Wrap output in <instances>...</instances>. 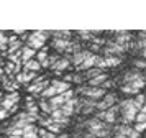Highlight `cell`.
Segmentation results:
<instances>
[{"label": "cell", "mask_w": 146, "mask_h": 138, "mask_svg": "<svg viewBox=\"0 0 146 138\" xmlns=\"http://www.w3.org/2000/svg\"><path fill=\"white\" fill-rule=\"evenodd\" d=\"M28 115H33V117L40 118V109H38V104L35 102V97H27L25 100V110Z\"/></svg>", "instance_id": "obj_15"}, {"label": "cell", "mask_w": 146, "mask_h": 138, "mask_svg": "<svg viewBox=\"0 0 146 138\" xmlns=\"http://www.w3.org/2000/svg\"><path fill=\"white\" fill-rule=\"evenodd\" d=\"M82 138H97V137H94V135H90V133H84Z\"/></svg>", "instance_id": "obj_32"}, {"label": "cell", "mask_w": 146, "mask_h": 138, "mask_svg": "<svg viewBox=\"0 0 146 138\" xmlns=\"http://www.w3.org/2000/svg\"><path fill=\"white\" fill-rule=\"evenodd\" d=\"M145 87V81H143V72L138 69H130L123 74L121 79V85L120 91L123 94H130V95H136L139 91Z\"/></svg>", "instance_id": "obj_1"}, {"label": "cell", "mask_w": 146, "mask_h": 138, "mask_svg": "<svg viewBox=\"0 0 146 138\" xmlns=\"http://www.w3.org/2000/svg\"><path fill=\"white\" fill-rule=\"evenodd\" d=\"M92 53L89 51V49H80V51L74 53V54H71V58H69V63L71 64H74V67H79L84 61H86L89 56H90Z\"/></svg>", "instance_id": "obj_11"}, {"label": "cell", "mask_w": 146, "mask_h": 138, "mask_svg": "<svg viewBox=\"0 0 146 138\" xmlns=\"http://www.w3.org/2000/svg\"><path fill=\"white\" fill-rule=\"evenodd\" d=\"M141 54H143V59H146V48L143 49V51H141Z\"/></svg>", "instance_id": "obj_35"}, {"label": "cell", "mask_w": 146, "mask_h": 138, "mask_svg": "<svg viewBox=\"0 0 146 138\" xmlns=\"http://www.w3.org/2000/svg\"><path fill=\"white\" fill-rule=\"evenodd\" d=\"M105 48H104V51H105L107 56H121L125 51H128L125 46H120L118 43H115L113 39H108L105 41Z\"/></svg>", "instance_id": "obj_8"}, {"label": "cell", "mask_w": 146, "mask_h": 138, "mask_svg": "<svg viewBox=\"0 0 146 138\" xmlns=\"http://www.w3.org/2000/svg\"><path fill=\"white\" fill-rule=\"evenodd\" d=\"M133 104H135V107H136L138 112H139V109L146 104V95H145V94H136L135 99H133Z\"/></svg>", "instance_id": "obj_24"}, {"label": "cell", "mask_w": 146, "mask_h": 138, "mask_svg": "<svg viewBox=\"0 0 146 138\" xmlns=\"http://www.w3.org/2000/svg\"><path fill=\"white\" fill-rule=\"evenodd\" d=\"M51 38L53 39H71L72 33L67 30H61V31H51Z\"/></svg>", "instance_id": "obj_23"}, {"label": "cell", "mask_w": 146, "mask_h": 138, "mask_svg": "<svg viewBox=\"0 0 146 138\" xmlns=\"http://www.w3.org/2000/svg\"><path fill=\"white\" fill-rule=\"evenodd\" d=\"M107 79H108V76H107V72H105V74H100V76H97V77H94V79H90V81H87L86 85H89V87H100V85L104 84Z\"/></svg>", "instance_id": "obj_20"}, {"label": "cell", "mask_w": 146, "mask_h": 138, "mask_svg": "<svg viewBox=\"0 0 146 138\" xmlns=\"http://www.w3.org/2000/svg\"><path fill=\"white\" fill-rule=\"evenodd\" d=\"M76 100H77V95H76L74 99H71L69 102H66L64 105H61V107H59L61 113H62L64 117L71 118L72 115H76Z\"/></svg>", "instance_id": "obj_13"}, {"label": "cell", "mask_w": 146, "mask_h": 138, "mask_svg": "<svg viewBox=\"0 0 146 138\" xmlns=\"http://www.w3.org/2000/svg\"><path fill=\"white\" fill-rule=\"evenodd\" d=\"M71 67V63H69V58H66V56H61L59 59H58V63L54 66H51V69H53V72L58 76V74H62V72L66 71V69H69Z\"/></svg>", "instance_id": "obj_14"}, {"label": "cell", "mask_w": 146, "mask_h": 138, "mask_svg": "<svg viewBox=\"0 0 146 138\" xmlns=\"http://www.w3.org/2000/svg\"><path fill=\"white\" fill-rule=\"evenodd\" d=\"M18 102H20V94H18V92H10V94H7L5 97L2 99L0 107L5 109V110H10L12 107L18 105Z\"/></svg>", "instance_id": "obj_9"}, {"label": "cell", "mask_w": 146, "mask_h": 138, "mask_svg": "<svg viewBox=\"0 0 146 138\" xmlns=\"http://www.w3.org/2000/svg\"><path fill=\"white\" fill-rule=\"evenodd\" d=\"M51 36V31H33L28 35L27 39V46L30 49H43L44 43L48 41V38Z\"/></svg>", "instance_id": "obj_3"}, {"label": "cell", "mask_w": 146, "mask_h": 138, "mask_svg": "<svg viewBox=\"0 0 146 138\" xmlns=\"http://www.w3.org/2000/svg\"><path fill=\"white\" fill-rule=\"evenodd\" d=\"M38 77L36 76V72H28V71H20L17 76L13 77V81L17 82V84L20 85V84H23V85H28V84H31L35 79Z\"/></svg>", "instance_id": "obj_10"}, {"label": "cell", "mask_w": 146, "mask_h": 138, "mask_svg": "<svg viewBox=\"0 0 146 138\" xmlns=\"http://www.w3.org/2000/svg\"><path fill=\"white\" fill-rule=\"evenodd\" d=\"M76 95H82V97L86 99H90V100H95V102H99L100 99L104 97L107 94V91L104 89H100V87H89V85H77L76 87V91H74Z\"/></svg>", "instance_id": "obj_4"}, {"label": "cell", "mask_w": 146, "mask_h": 138, "mask_svg": "<svg viewBox=\"0 0 146 138\" xmlns=\"http://www.w3.org/2000/svg\"><path fill=\"white\" fill-rule=\"evenodd\" d=\"M35 56H36L35 49H30L28 46H21V66L28 63L30 59H35Z\"/></svg>", "instance_id": "obj_19"}, {"label": "cell", "mask_w": 146, "mask_h": 138, "mask_svg": "<svg viewBox=\"0 0 146 138\" xmlns=\"http://www.w3.org/2000/svg\"><path fill=\"white\" fill-rule=\"evenodd\" d=\"M8 115H10V113H8V110H5V109H2V107H0V120H5Z\"/></svg>", "instance_id": "obj_31"}, {"label": "cell", "mask_w": 146, "mask_h": 138, "mask_svg": "<svg viewBox=\"0 0 146 138\" xmlns=\"http://www.w3.org/2000/svg\"><path fill=\"white\" fill-rule=\"evenodd\" d=\"M80 74H82L84 81H90V79L97 77V76H100V74H105V71H104V69H99V67H90V69L80 72Z\"/></svg>", "instance_id": "obj_18"}, {"label": "cell", "mask_w": 146, "mask_h": 138, "mask_svg": "<svg viewBox=\"0 0 146 138\" xmlns=\"http://www.w3.org/2000/svg\"><path fill=\"white\" fill-rule=\"evenodd\" d=\"M0 87H2V77H0Z\"/></svg>", "instance_id": "obj_37"}, {"label": "cell", "mask_w": 146, "mask_h": 138, "mask_svg": "<svg viewBox=\"0 0 146 138\" xmlns=\"http://www.w3.org/2000/svg\"><path fill=\"white\" fill-rule=\"evenodd\" d=\"M118 107H120V113H121V115L118 117L117 123L118 125H130L131 122H135V117H136V113H138V109L133 104V99H125V100H121Z\"/></svg>", "instance_id": "obj_2"}, {"label": "cell", "mask_w": 146, "mask_h": 138, "mask_svg": "<svg viewBox=\"0 0 146 138\" xmlns=\"http://www.w3.org/2000/svg\"><path fill=\"white\" fill-rule=\"evenodd\" d=\"M133 131L131 125H117L112 131V137L113 138H130Z\"/></svg>", "instance_id": "obj_12"}, {"label": "cell", "mask_w": 146, "mask_h": 138, "mask_svg": "<svg viewBox=\"0 0 146 138\" xmlns=\"http://www.w3.org/2000/svg\"><path fill=\"white\" fill-rule=\"evenodd\" d=\"M139 113H145V115H146V104L143 105V107H141V109H139Z\"/></svg>", "instance_id": "obj_33"}, {"label": "cell", "mask_w": 146, "mask_h": 138, "mask_svg": "<svg viewBox=\"0 0 146 138\" xmlns=\"http://www.w3.org/2000/svg\"><path fill=\"white\" fill-rule=\"evenodd\" d=\"M40 69H41V66L38 64L36 59H30L28 63L23 64V71H28V72H38Z\"/></svg>", "instance_id": "obj_22"}, {"label": "cell", "mask_w": 146, "mask_h": 138, "mask_svg": "<svg viewBox=\"0 0 146 138\" xmlns=\"http://www.w3.org/2000/svg\"><path fill=\"white\" fill-rule=\"evenodd\" d=\"M2 87H3V91H7L10 94V92H17L20 85L17 84L13 79H8L7 76H2Z\"/></svg>", "instance_id": "obj_16"}, {"label": "cell", "mask_w": 146, "mask_h": 138, "mask_svg": "<svg viewBox=\"0 0 146 138\" xmlns=\"http://www.w3.org/2000/svg\"><path fill=\"white\" fill-rule=\"evenodd\" d=\"M7 41H8V35L0 31V51H5L7 49Z\"/></svg>", "instance_id": "obj_28"}, {"label": "cell", "mask_w": 146, "mask_h": 138, "mask_svg": "<svg viewBox=\"0 0 146 138\" xmlns=\"http://www.w3.org/2000/svg\"><path fill=\"white\" fill-rule=\"evenodd\" d=\"M117 100H118V97H117L115 92H107L105 95L95 104V110L97 112L107 110V109H110V107H113V105H117Z\"/></svg>", "instance_id": "obj_7"}, {"label": "cell", "mask_w": 146, "mask_h": 138, "mask_svg": "<svg viewBox=\"0 0 146 138\" xmlns=\"http://www.w3.org/2000/svg\"><path fill=\"white\" fill-rule=\"evenodd\" d=\"M38 138H58V135H54L44 128H38Z\"/></svg>", "instance_id": "obj_27"}, {"label": "cell", "mask_w": 146, "mask_h": 138, "mask_svg": "<svg viewBox=\"0 0 146 138\" xmlns=\"http://www.w3.org/2000/svg\"><path fill=\"white\" fill-rule=\"evenodd\" d=\"M59 58H61V54H58V53H53V54H49V56H48V63H49V67L56 64Z\"/></svg>", "instance_id": "obj_29"}, {"label": "cell", "mask_w": 146, "mask_h": 138, "mask_svg": "<svg viewBox=\"0 0 146 138\" xmlns=\"http://www.w3.org/2000/svg\"><path fill=\"white\" fill-rule=\"evenodd\" d=\"M105 58V66L107 67H117V66L121 64L123 58L121 56H104Z\"/></svg>", "instance_id": "obj_21"}, {"label": "cell", "mask_w": 146, "mask_h": 138, "mask_svg": "<svg viewBox=\"0 0 146 138\" xmlns=\"http://www.w3.org/2000/svg\"><path fill=\"white\" fill-rule=\"evenodd\" d=\"M79 38L86 39V41H92V38H94L92 30H82V31H79Z\"/></svg>", "instance_id": "obj_26"}, {"label": "cell", "mask_w": 146, "mask_h": 138, "mask_svg": "<svg viewBox=\"0 0 146 138\" xmlns=\"http://www.w3.org/2000/svg\"><path fill=\"white\" fill-rule=\"evenodd\" d=\"M48 87H49V81L44 77H36L31 82V84L27 85V91L28 94H33V95H41L43 91H46Z\"/></svg>", "instance_id": "obj_6"}, {"label": "cell", "mask_w": 146, "mask_h": 138, "mask_svg": "<svg viewBox=\"0 0 146 138\" xmlns=\"http://www.w3.org/2000/svg\"><path fill=\"white\" fill-rule=\"evenodd\" d=\"M118 117H120V107H118V105H113V107L107 109V110L97 112V113H95V118L100 120V122H104V123H107V125L117 123Z\"/></svg>", "instance_id": "obj_5"}, {"label": "cell", "mask_w": 146, "mask_h": 138, "mask_svg": "<svg viewBox=\"0 0 146 138\" xmlns=\"http://www.w3.org/2000/svg\"><path fill=\"white\" fill-rule=\"evenodd\" d=\"M2 138H8V137H2Z\"/></svg>", "instance_id": "obj_38"}, {"label": "cell", "mask_w": 146, "mask_h": 138, "mask_svg": "<svg viewBox=\"0 0 146 138\" xmlns=\"http://www.w3.org/2000/svg\"><path fill=\"white\" fill-rule=\"evenodd\" d=\"M2 99H3V97H2V92H0V102H2Z\"/></svg>", "instance_id": "obj_36"}, {"label": "cell", "mask_w": 146, "mask_h": 138, "mask_svg": "<svg viewBox=\"0 0 146 138\" xmlns=\"http://www.w3.org/2000/svg\"><path fill=\"white\" fill-rule=\"evenodd\" d=\"M135 123H146V115L145 113H136V117H135Z\"/></svg>", "instance_id": "obj_30"}, {"label": "cell", "mask_w": 146, "mask_h": 138, "mask_svg": "<svg viewBox=\"0 0 146 138\" xmlns=\"http://www.w3.org/2000/svg\"><path fill=\"white\" fill-rule=\"evenodd\" d=\"M38 109H40V112H43L44 115H51V107H49V104H48V100H44V99H40Z\"/></svg>", "instance_id": "obj_25"}, {"label": "cell", "mask_w": 146, "mask_h": 138, "mask_svg": "<svg viewBox=\"0 0 146 138\" xmlns=\"http://www.w3.org/2000/svg\"><path fill=\"white\" fill-rule=\"evenodd\" d=\"M48 56H49V53H48V48L44 46L43 49H40V51H38V54H36L35 58H36V61H38V64H40L41 67H49Z\"/></svg>", "instance_id": "obj_17"}, {"label": "cell", "mask_w": 146, "mask_h": 138, "mask_svg": "<svg viewBox=\"0 0 146 138\" xmlns=\"http://www.w3.org/2000/svg\"><path fill=\"white\" fill-rule=\"evenodd\" d=\"M58 138H69V135L67 133H61V135H58Z\"/></svg>", "instance_id": "obj_34"}]
</instances>
